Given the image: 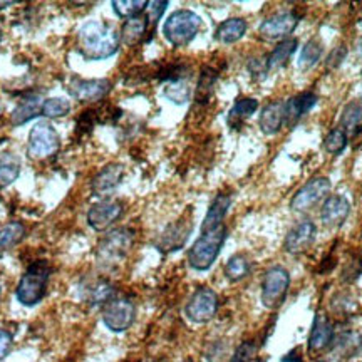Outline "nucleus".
<instances>
[{"label": "nucleus", "mask_w": 362, "mask_h": 362, "mask_svg": "<svg viewBox=\"0 0 362 362\" xmlns=\"http://www.w3.org/2000/svg\"><path fill=\"white\" fill-rule=\"evenodd\" d=\"M166 7H168V2H160V0H156V2H148V7H146V22L149 27L156 25L158 21L161 19L163 12L166 11Z\"/></svg>", "instance_id": "38"}, {"label": "nucleus", "mask_w": 362, "mask_h": 362, "mask_svg": "<svg viewBox=\"0 0 362 362\" xmlns=\"http://www.w3.org/2000/svg\"><path fill=\"white\" fill-rule=\"evenodd\" d=\"M71 112V103L64 98H49L42 103V116L47 119L64 117Z\"/></svg>", "instance_id": "34"}, {"label": "nucleus", "mask_w": 362, "mask_h": 362, "mask_svg": "<svg viewBox=\"0 0 362 362\" xmlns=\"http://www.w3.org/2000/svg\"><path fill=\"white\" fill-rule=\"evenodd\" d=\"M216 78H218V72H216L214 67H210V66L203 67L202 74H200V81H198V86H197V94H194L198 104H205L208 99L211 98Z\"/></svg>", "instance_id": "30"}, {"label": "nucleus", "mask_w": 362, "mask_h": 362, "mask_svg": "<svg viewBox=\"0 0 362 362\" xmlns=\"http://www.w3.org/2000/svg\"><path fill=\"white\" fill-rule=\"evenodd\" d=\"M247 21L242 17H232L216 27L215 40L221 44H235L247 34Z\"/></svg>", "instance_id": "22"}, {"label": "nucleus", "mask_w": 362, "mask_h": 362, "mask_svg": "<svg viewBox=\"0 0 362 362\" xmlns=\"http://www.w3.org/2000/svg\"><path fill=\"white\" fill-rule=\"evenodd\" d=\"M341 128L346 134H359L362 131V101H352L344 107L341 116Z\"/></svg>", "instance_id": "26"}, {"label": "nucleus", "mask_w": 362, "mask_h": 362, "mask_svg": "<svg viewBox=\"0 0 362 362\" xmlns=\"http://www.w3.org/2000/svg\"><path fill=\"white\" fill-rule=\"evenodd\" d=\"M124 214L123 203L117 200H103L94 203L88 210V225L96 232H106Z\"/></svg>", "instance_id": "12"}, {"label": "nucleus", "mask_w": 362, "mask_h": 362, "mask_svg": "<svg viewBox=\"0 0 362 362\" xmlns=\"http://www.w3.org/2000/svg\"><path fill=\"white\" fill-rule=\"evenodd\" d=\"M61 148L56 128L47 121H40L30 129L29 143H27V156L33 161H44L52 158Z\"/></svg>", "instance_id": "6"}, {"label": "nucleus", "mask_w": 362, "mask_h": 362, "mask_svg": "<svg viewBox=\"0 0 362 362\" xmlns=\"http://www.w3.org/2000/svg\"><path fill=\"white\" fill-rule=\"evenodd\" d=\"M42 98L39 94H29V96H25L11 115L12 124L21 126L25 124L27 121L35 119L37 116H42Z\"/></svg>", "instance_id": "19"}, {"label": "nucleus", "mask_w": 362, "mask_h": 362, "mask_svg": "<svg viewBox=\"0 0 362 362\" xmlns=\"http://www.w3.org/2000/svg\"><path fill=\"white\" fill-rule=\"evenodd\" d=\"M319 362H325V361H319Z\"/></svg>", "instance_id": "42"}, {"label": "nucleus", "mask_w": 362, "mask_h": 362, "mask_svg": "<svg viewBox=\"0 0 362 362\" xmlns=\"http://www.w3.org/2000/svg\"><path fill=\"white\" fill-rule=\"evenodd\" d=\"M230 205H232V197L226 193H220L214 200V203H211L210 208H208L205 220H203L202 223V232H205V230L218 228V226L225 225L223 220Z\"/></svg>", "instance_id": "21"}, {"label": "nucleus", "mask_w": 362, "mask_h": 362, "mask_svg": "<svg viewBox=\"0 0 362 362\" xmlns=\"http://www.w3.org/2000/svg\"><path fill=\"white\" fill-rule=\"evenodd\" d=\"M136 319V307L129 298L115 297L103 307V322L112 332H124Z\"/></svg>", "instance_id": "8"}, {"label": "nucleus", "mask_w": 362, "mask_h": 362, "mask_svg": "<svg viewBox=\"0 0 362 362\" xmlns=\"http://www.w3.org/2000/svg\"><path fill=\"white\" fill-rule=\"evenodd\" d=\"M134 242V233L133 230L126 228H116L104 235V238L99 242L98 250H96V259L98 264L103 269H111L116 267L119 262H123L128 255L131 247Z\"/></svg>", "instance_id": "4"}, {"label": "nucleus", "mask_w": 362, "mask_h": 362, "mask_svg": "<svg viewBox=\"0 0 362 362\" xmlns=\"http://www.w3.org/2000/svg\"><path fill=\"white\" fill-rule=\"evenodd\" d=\"M330 193V181L329 178H314L297 192L296 197L292 198L291 208L297 214H305V211L312 210L319 205L320 202H325Z\"/></svg>", "instance_id": "10"}, {"label": "nucleus", "mask_w": 362, "mask_h": 362, "mask_svg": "<svg viewBox=\"0 0 362 362\" xmlns=\"http://www.w3.org/2000/svg\"><path fill=\"white\" fill-rule=\"evenodd\" d=\"M298 40L297 39H287L282 40L274 51L270 52L269 59H267V71H277L280 67L285 66L288 62V59L293 56V52L297 51Z\"/></svg>", "instance_id": "25"}, {"label": "nucleus", "mask_w": 362, "mask_h": 362, "mask_svg": "<svg viewBox=\"0 0 362 362\" xmlns=\"http://www.w3.org/2000/svg\"><path fill=\"white\" fill-rule=\"evenodd\" d=\"M25 237V226L21 221H11L0 228V252L11 250L12 247L19 245Z\"/></svg>", "instance_id": "29"}, {"label": "nucleus", "mask_w": 362, "mask_h": 362, "mask_svg": "<svg viewBox=\"0 0 362 362\" xmlns=\"http://www.w3.org/2000/svg\"><path fill=\"white\" fill-rule=\"evenodd\" d=\"M347 146V134L342 128L332 129L330 133L325 136L324 139V149L330 155H339V153L344 151V148Z\"/></svg>", "instance_id": "35"}, {"label": "nucleus", "mask_w": 362, "mask_h": 362, "mask_svg": "<svg viewBox=\"0 0 362 362\" xmlns=\"http://www.w3.org/2000/svg\"><path fill=\"white\" fill-rule=\"evenodd\" d=\"M66 88L67 93L79 103H98L110 94L112 84L110 79L72 78Z\"/></svg>", "instance_id": "11"}, {"label": "nucleus", "mask_w": 362, "mask_h": 362, "mask_svg": "<svg viewBox=\"0 0 362 362\" xmlns=\"http://www.w3.org/2000/svg\"><path fill=\"white\" fill-rule=\"evenodd\" d=\"M203 22L193 11H176L166 19L163 25V34L171 45L181 47L187 45L200 33Z\"/></svg>", "instance_id": "5"}, {"label": "nucleus", "mask_w": 362, "mask_h": 362, "mask_svg": "<svg viewBox=\"0 0 362 362\" xmlns=\"http://www.w3.org/2000/svg\"><path fill=\"white\" fill-rule=\"evenodd\" d=\"M49 269L47 262H35L25 270L16 288V297L24 307H34L45 297L49 285Z\"/></svg>", "instance_id": "3"}, {"label": "nucleus", "mask_w": 362, "mask_h": 362, "mask_svg": "<svg viewBox=\"0 0 362 362\" xmlns=\"http://www.w3.org/2000/svg\"><path fill=\"white\" fill-rule=\"evenodd\" d=\"M262 133L267 136L277 134L284 126V103L282 101H274L269 103L260 112L259 119Z\"/></svg>", "instance_id": "20"}, {"label": "nucleus", "mask_w": 362, "mask_h": 362, "mask_svg": "<svg viewBox=\"0 0 362 362\" xmlns=\"http://www.w3.org/2000/svg\"><path fill=\"white\" fill-rule=\"evenodd\" d=\"M291 287V275L284 267H272L267 270L264 282H262V304L267 309H277L282 305Z\"/></svg>", "instance_id": "7"}, {"label": "nucleus", "mask_w": 362, "mask_h": 362, "mask_svg": "<svg viewBox=\"0 0 362 362\" xmlns=\"http://www.w3.org/2000/svg\"><path fill=\"white\" fill-rule=\"evenodd\" d=\"M119 45L121 34H117L115 27L103 22H86L78 33V51L89 61H101L115 56Z\"/></svg>", "instance_id": "1"}, {"label": "nucleus", "mask_w": 362, "mask_h": 362, "mask_svg": "<svg viewBox=\"0 0 362 362\" xmlns=\"http://www.w3.org/2000/svg\"><path fill=\"white\" fill-rule=\"evenodd\" d=\"M226 238V226L221 225L218 228L205 230L200 238L193 243L188 252V264L193 270L206 272L215 264L216 257L220 255Z\"/></svg>", "instance_id": "2"}, {"label": "nucleus", "mask_w": 362, "mask_h": 362, "mask_svg": "<svg viewBox=\"0 0 362 362\" xmlns=\"http://www.w3.org/2000/svg\"><path fill=\"white\" fill-rule=\"evenodd\" d=\"M22 170L21 158L16 153L0 151V188H6L19 178Z\"/></svg>", "instance_id": "24"}, {"label": "nucleus", "mask_w": 362, "mask_h": 362, "mask_svg": "<svg viewBox=\"0 0 362 362\" xmlns=\"http://www.w3.org/2000/svg\"><path fill=\"white\" fill-rule=\"evenodd\" d=\"M146 30H148L146 17H134V19H129L124 22L123 29H121V40L128 45H136L144 39Z\"/></svg>", "instance_id": "28"}, {"label": "nucleus", "mask_w": 362, "mask_h": 362, "mask_svg": "<svg viewBox=\"0 0 362 362\" xmlns=\"http://www.w3.org/2000/svg\"><path fill=\"white\" fill-rule=\"evenodd\" d=\"M0 39H2V30H0Z\"/></svg>", "instance_id": "41"}, {"label": "nucleus", "mask_w": 362, "mask_h": 362, "mask_svg": "<svg viewBox=\"0 0 362 362\" xmlns=\"http://www.w3.org/2000/svg\"><path fill=\"white\" fill-rule=\"evenodd\" d=\"M322 54H324L322 44L315 39L309 40V42L304 45V49H302L300 57H298V67H300L302 71L310 69V67H314L317 62L320 61Z\"/></svg>", "instance_id": "33"}, {"label": "nucleus", "mask_w": 362, "mask_h": 362, "mask_svg": "<svg viewBox=\"0 0 362 362\" xmlns=\"http://www.w3.org/2000/svg\"><path fill=\"white\" fill-rule=\"evenodd\" d=\"M257 107H259V101H257V99H238L228 112V126H232V128H240V124H242L247 117H250L253 112L257 111Z\"/></svg>", "instance_id": "27"}, {"label": "nucleus", "mask_w": 362, "mask_h": 362, "mask_svg": "<svg viewBox=\"0 0 362 362\" xmlns=\"http://www.w3.org/2000/svg\"><path fill=\"white\" fill-rule=\"evenodd\" d=\"M334 330L332 325L329 324L327 317L324 314H317L314 325H312V332L309 339V347L312 351H324L332 342Z\"/></svg>", "instance_id": "23"}, {"label": "nucleus", "mask_w": 362, "mask_h": 362, "mask_svg": "<svg viewBox=\"0 0 362 362\" xmlns=\"http://www.w3.org/2000/svg\"><path fill=\"white\" fill-rule=\"evenodd\" d=\"M346 47H337L334 49L332 54H330L329 59H327V66L329 67H339L341 66V62L344 61V57H346Z\"/></svg>", "instance_id": "40"}, {"label": "nucleus", "mask_w": 362, "mask_h": 362, "mask_svg": "<svg viewBox=\"0 0 362 362\" xmlns=\"http://www.w3.org/2000/svg\"><path fill=\"white\" fill-rule=\"evenodd\" d=\"M218 310V296L208 287H200L185 307V314L193 324H206Z\"/></svg>", "instance_id": "9"}, {"label": "nucleus", "mask_w": 362, "mask_h": 362, "mask_svg": "<svg viewBox=\"0 0 362 362\" xmlns=\"http://www.w3.org/2000/svg\"><path fill=\"white\" fill-rule=\"evenodd\" d=\"M13 337L7 329L0 327V362H2L8 356V352L12 349Z\"/></svg>", "instance_id": "39"}, {"label": "nucleus", "mask_w": 362, "mask_h": 362, "mask_svg": "<svg viewBox=\"0 0 362 362\" xmlns=\"http://www.w3.org/2000/svg\"><path fill=\"white\" fill-rule=\"evenodd\" d=\"M317 104V96L314 93H302L284 103V124L293 126L304 117L307 112L312 111Z\"/></svg>", "instance_id": "17"}, {"label": "nucleus", "mask_w": 362, "mask_h": 362, "mask_svg": "<svg viewBox=\"0 0 362 362\" xmlns=\"http://www.w3.org/2000/svg\"><path fill=\"white\" fill-rule=\"evenodd\" d=\"M298 24V17L293 12H279L267 17L260 24V37L265 40H280L288 37Z\"/></svg>", "instance_id": "13"}, {"label": "nucleus", "mask_w": 362, "mask_h": 362, "mask_svg": "<svg viewBox=\"0 0 362 362\" xmlns=\"http://www.w3.org/2000/svg\"><path fill=\"white\" fill-rule=\"evenodd\" d=\"M230 362H262L259 359V347L253 342L240 344Z\"/></svg>", "instance_id": "37"}, {"label": "nucleus", "mask_w": 362, "mask_h": 362, "mask_svg": "<svg viewBox=\"0 0 362 362\" xmlns=\"http://www.w3.org/2000/svg\"><path fill=\"white\" fill-rule=\"evenodd\" d=\"M165 96L173 101L175 104H185L189 99V88L187 81L181 79L176 83H171L165 88Z\"/></svg>", "instance_id": "36"}, {"label": "nucleus", "mask_w": 362, "mask_h": 362, "mask_svg": "<svg viewBox=\"0 0 362 362\" xmlns=\"http://www.w3.org/2000/svg\"><path fill=\"white\" fill-rule=\"evenodd\" d=\"M192 218H188V216H183V218H180L178 221H175V223L166 226L165 232L161 233L160 238H158V250L161 253L180 250V248L187 243L189 233H192Z\"/></svg>", "instance_id": "14"}, {"label": "nucleus", "mask_w": 362, "mask_h": 362, "mask_svg": "<svg viewBox=\"0 0 362 362\" xmlns=\"http://www.w3.org/2000/svg\"><path fill=\"white\" fill-rule=\"evenodd\" d=\"M315 235L317 228L310 220L300 221V223L293 226L291 232H288L287 238H285V250L292 253V255H300V253L309 250L312 243H314Z\"/></svg>", "instance_id": "15"}, {"label": "nucleus", "mask_w": 362, "mask_h": 362, "mask_svg": "<svg viewBox=\"0 0 362 362\" xmlns=\"http://www.w3.org/2000/svg\"><path fill=\"white\" fill-rule=\"evenodd\" d=\"M250 262H248L245 255H233L225 265V277L230 282H240V280L245 279L250 274Z\"/></svg>", "instance_id": "32"}, {"label": "nucleus", "mask_w": 362, "mask_h": 362, "mask_svg": "<svg viewBox=\"0 0 362 362\" xmlns=\"http://www.w3.org/2000/svg\"><path fill=\"white\" fill-rule=\"evenodd\" d=\"M111 6L117 17L129 21L141 16V13L146 11L148 2L146 0H115Z\"/></svg>", "instance_id": "31"}, {"label": "nucleus", "mask_w": 362, "mask_h": 362, "mask_svg": "<svg viewBox=\"0 0 362 362\" xmlns=\"http://www.w3.org/2000/svg\"><path fill=\"white\" fill-rule=\"evenodd\" d=\"M123 176H124L123 165L111 163V165L104 166V168L94 176L93 181H90V188H93L94 194L107 197V194H111L117 187H119Z\"/></svg>", "instance_id": "16"}, {"label": "nucleus", "mask_w": 362, "mask_h": 362, "mask_svg": "<svg viewBox=\"0 0 362 362\" xmlns=\"http://www.w3.org/2000/svg\"><path fill=\"white\" fill-rule=\"evenodd\" d=\"M349 211H351L349 202H347L344 197L334 194V197H329L327 200L324 202L320 216H322V221L325 226H329V228H339V226L347 220Z\"/></svg>", "instance_id": "18"}]
</instances>
